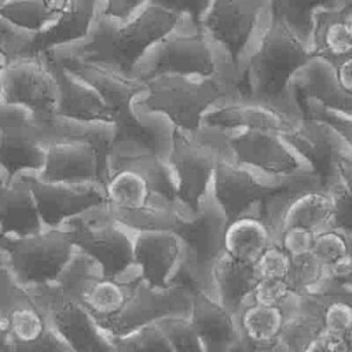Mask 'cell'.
<instances>
[{
    "label": "cell",
    "instance_id": "cell-1",
    "mask_svg": "<svg viewBox=\"0 0 352 352\" xmlns=\"http://www.w3.org/2000/svg\"><path fill=\"white\" fill-rule=\"evenodd\" d=\"M183 22L179 15L148 4L126 21L109 16L100 10L85 37L50 51L132 76L147 50Z\"/></svg>",
    "mask_w": 352,
    "mask_h": 352
},
{
    "label": "cell",
    "instance_id": "cell-2",
    "mask_svg": "<svg viewBox=\"0 0 352 352\" xmlns=\"http://www.w3.org/2000/svg\"><path fill=\"white\" fill-rule=\"evenodd\" d=\"M312 56L311 47L280 18L270 12L245 60L239 91L290 116H300L301 111L290 94V82L296 72Z\"/></svg>",
    "mask_w": 352,
    "mask_h": 352
},
{
    "label": "cell",
    "instance_id": "cell-3",
    "mask_svg": "<svg viewBox=\"0 0 352 352\" xmlns=\"http://www.w3.org/2000/svg\"><path fill=\"white\" fill-rule=\"evenodd\" d=\"M55 56L66 69L99 92L113 116L117 129L116 143L144 146L166 157L172 133L170 122L160 114L135 109L136 99L146 89V81L98 63L72 56Z\"/></svg>",
    "mask_w": 352,
    "mask_h": 352
},
{
    "label": "cell",
    "instance_id": "cell-4",
    "mask_svg": "<svg viewBox=\"0 0 352 352\" xmlns=\"http://www.w3.org/2000/svg\"><path fill=\"white\" fill-rule=\"evenodd\" d=\"M239 91L238 81L228 74L216 77H190L165 74L146 81L144 92L135 109L160 114L172 126L195 132L201 129L205 113L221 98Z\"/></svg>",
    "mask_w": 352,
    "mask_h": 352
},
{
    "label": "cell",
    "instance_id": "cell-5",
    "mask_svg": "<svg viewBox=\"0 0 352 352\" xmlns=\"http://www.w3.org/2000/svg\"><path fill=\"white\" fill-rule=\"evenodd\" d=\"M165 74L190 77L228 74L238 81L221 51L201 29L190 26L186 21L153 44L132 72V76L142 81Z\"/></svg>",
    "mask_w": 352,
    "mask_h": 352
},
{
    "label": "cell",
    "instance_id": "cell-6",
    "mask_svg": "<svg viewBox=\"0 0 352 352\" xmlns=\"http://www.w3.org/2000/svg\"><path fill=\"white\" fill-rule=\"evenodd\" d=\"M226 153L224 136L217 128L204 125L195 132H186L172 126L166 161L177 201L188 214L198 213L209 192L214 168Z\"/></svg>",
    "mask_w": 352,
    "mask_h": 352
},
{
    "label": "cell",
    "instance_id": "cell-7",
    "mask_svg": "<svg viewBox=\"0 0 352 352\" xmlns=\"http://www.w3.org/2000/svg\"><path fill=\"white\" fill-rule=\"evenodd\" d=\"M3 265L23 287L54 283L77 248L69 227L43 228L23 236H3Z\"/></svg>",
    "mask_w": 352,
    "mask_h": 352
},
{
    "label": "cell",
    "instance_id": "cell-8",
    "mask_svg": "<svg viewBox=\"0 0 352 352\" xmlns=\"http://www.w3.org/2000/svg\"><path fill=\"white\" fill-rule=\"evenodd\" d=\"M227 217L210 192L205 197L198 213H182L173 231L182 238L186 249L184 264L173 283L201 290L213 296L212 270L223 253V235Z\"/></svg>",
    "mask_w": 352,
    "mask_h": 352
},
{
    "label": "cell",
    "instance_id": "cell-9",
    "mask_svg": "<svg viewBox=\"0 0 352 352\" xmlns=\"http://www.w3.org/2000/svg\"><path fill=\"white\" fill-rule=\"evenodd\" d=\"M70 228L77 250L92 257L106 276H138L133 261L135 231L120 223L107 204L96 206L72 220Z\"/></svg>",
    "mask_w": 352,
    "mask_h": 352
},
{
    "label": "cell",
    "instance_id": "cell-10",
    "mask_svg": "<svg viewBox=\"0 0 352 352\" xmlns=\"http://www.w3.org/2000/svg\"><path fill=\"white\" fill-rule=\"evenodd\" d=\"M270 15V0H212L201 30L221 51L238 81Z\"/></svg>",
    "mask_w": 352,
    "mask_h": 352
},
{
    "label": "cell",
    "instance_id": "cell-11",
    "mask_svg": "<svg viewBox=\"0 0 352 352\" xmlns=\"http://www.w3.org/2000/svg\"><path fill=\"white\" fill-rule=\"evenodd\" d=\"M139 278V275L132 278L106 276L92 257L76 250L56 283L106 333L110 323L126 307Z\"/></svg>",
    "mask_w": 352,
    "mask_h": 352
},
{
    "label": "cell",
    "instance_id": "cell-12",
    "mask_svg": "<svg viewBox=\"0 0 352 352\" xmlns=\"http://www.w3.org/2000/svg\"><path fill=\"white\" fill-rule=\"evenodd\" d=\"M261 208L275 239L287 227H304L316 232L330 226L334 202L330 190L311 170L270 195Z\"/></svg>",
    "mask_w": 352,
    "mask_h": 352
},
{
    "label": "cell",
    "instance_id": "cell-13",
    "mask_svg": "<svg viewBox=\"0 0 352 352\" xmlns=\"http://www.w3.org/2000/svg\"><path fill=\"white\" fill-rule=\"evenodd\" d=\"M50 133L29 110L0 106V172L7 177L37 173L44 164Z\"/></svg>",
    "mask_w": 352,
    "mask_h": 352
},
{
    "label": "cell",
    "instance_id": "cell-14",
    "mask_svg": "<svg viewBox=\"0 0 352 352\" xmlns=\"http://www.w3.org/2000/svg\"><path fill=\"white\" fill-rule=\"evenodd\" d=\"M307 172L292 177H271L238 164L227 151L214 168L209 192L230 220L264 202L270 195L287 187Z\"/></svg>",
    "mask_w": 352,
    "mask_h": 352
},
{
    "label": "cell",
    "instance_id": "cell-15",
    "mask_svg": "<svg viewBox=\"0 0 352 352\" xmlns=\"http://www.w3.org/2000/svg\"><path fill=\"white\" fill-rule=\"evenodd\" d=\"M26 289L44 311L50 326L69 344L72 351L114 352L110 337L56 282Z\"/></svg>",
    "mask_w": 352,
    "mask_h": 352
},
{
    "label": "cell",
    "instance_id": "cell-16",
    "mask_svg": "<svg viewBox=\"0 0 352 352\" xmlns=\"http://www.w3.org/2000/svg\"><path fill=\"white\" fill-rule=\"evenodd\" d=\"M228 155L271 177H292L312 170L282 133L265 129H220Z\"/></svg>",
    "mask_w": 352,
    "mask_h": 352
},
{
    "label": "cell",
    "instance_id": "cell-17",
    "mask_svg": "<svg viewBox=\"0 0 352 352\" xmlns=\"http://www.w3.org/2000/svg\"><path fill=\"white\" fill-rule=\"evenodd\" d=\"M50 323L30 292L0 265V351L30 352Z\"/></svg>",
    "mask_w": 352,
    "mask_h": 352
},
{
    "label": "cell",
    "instance_id": "cell-18",
    "mask_svg": "<svg viewBox=\"0 0 352 352\" xmlns=\"http://www.w3.org/2000/svg\"><path fill=\"white\" fill-rule=\"evenodd\" d=\"M56 81L43 55L10 60L3 70V103L29 110L41 124L55 117Z\"/></svg>",
    "mask_w": 352,
    "mask_h": 352
},
{
    "label": "cell",
    "instance_id": "cell-19",
    "mask_svg": "<svg viewBox=\"0 0 352 352\" xmlns=\"http://www.w3.org/2000/svg\"><path fill=\"white\" fill-rule=\"evenodd\" d=\"M282 136L300 158L320 177L324 187L336 179L337 164L352 157V148L340 132L327 121L300 114L290 120Z\"/></svg>",
    "mask_w": 352,
    "mask_h": 352
},
{
    "label": "cell",
    "instance_id": "cell-20",
    "mask_svg": "<svg viewBox=\"0 0 352 352\" xmlns=\"http://www.w3.org/2000/svg\"><path fill=\"white\" fill-rule=\"evenodd\" d=\"M26 179L44 228L65 226L69 220L107 204L99 183L45 182L36 173H22Z\"/></svg>",
    "mask_w": 352,
    "mask_h": 352
},
{
    "label": "cell",
    "instance_id": "cell-21",
    "mask_svg": "<svg viewBox=\"0 0 352 352\" xmlns=\"http://www.w3.org/2000/svg\"><path fill=\"white\" fill-rule=\"evenodd\" d=\"M186 258L182 238L172 230H139L133 235V261L142 280L165 289L173 285Z\"/></svg>",
    "mask_w": 352,
    "mask_h": 352
},
{
    "label": "cell",
    "instance_id": "cell-22",
    "mask_svg": "<svg viewBox=\"0 0 352 352\" xmlns=\"http://www.w3.org/2000/svg\"><path fill=\"white\" fill-rule=\"evenodd\" d=\"M290 116L279 107L236 91L217 100L204 116L202 125L217 129H265L282 133Z\"/></svg>",
    "mask_w": 352,
    "mask_h": 352
},
{
    "label": "cell",
    "instance_id": "cell-23",
    "mask_svg": "<svg viewBox=\"0 0 352 352\" xmlns=\"http://www.w3.org/2000/svg\"><path fill=\"white\" fill-rule=\"evenodd\" d=\"M55 19L44 30L34 34L25 56H36L45 51L72 44L87 36L103 0H45Z\"/></svg>",
    "mask_w": 352,
    "mask_h": 352
},
{
    "label": "cell",
    "instance_id": "cell-24",
    "mask_svg": "<svg viewBox=\"0 0 352 352\" xmlns=\"http://www.w3.org/2000/svg\"><path fill=\"white\" fill-rule=\"evenodd\" d=\"M51 67L58 89L55 116L76 121L113 122V116L99 95L87 81L66 69L50 51L40 54Z\"/></svg>",
    "mask_w": 352,
    "mask_h": 352
},
{
    "label": "cell",
    "instance_id": "cell-25",
    "mask_svg": "<svg viewBox=\"0 0 352 352\" xmlns=\"http://www.w3.org/2000/svg\"><path fill=\"white\" fill-rule=\"evenodd\" d=\"M36 176L45 182L102 184L98 151L84 140H51L47 146L43 168Z\"/></svg>",
    "mask_w": 352,
    "mask_h": 352
},
{
    "label": "cell",
    "instance_id": "cell-26",
    "mask_svg": "<svg viewBox=\"0 0 352 352\" xmlns=\"http://www.w3.org/2000/svg\"><path fill=\"white\" fill-rule=\"evenodd\" d=\"M190 319L201 338L204 352L243 351L235 315L226 309L214 296L195 290Z\"/></svg>",
    "mask_w": 352,
    "mask_h": 352
},
{
    "label": "cell",
    "instance_id": "cell-27",
    "mask_svg": "<svg viewBox=\"0 0 352 352\" xmlns=\"http://www.w3.org/2000/svg\"><path fill=\"white\" fill-rule=\"evenodd\" d=\"M290 94L296 104L298 99H311L323 107L352 113V95L341 88L333 66L319 56H312L296 72L290 82Z\"/></svg>",
    "mask_w": 352,
    "mask_h": 352
},
{
    "label": "cell",
    "instance_id": "cell-28",
    "mask_svg": "<svg viewBox=\"0 0 352 352\" xmlns=\"http://www.w3.org/2000/svg\"><path fill=\"white\" fill-rule=\"evenodd\" d=\"M43 228L33 192L23 175L7 177L0 172V234L23 236Z\"/></svg>",
    "mask_w": 352,
    "mask_h": 352
},
{
    "label": "cell",
    "instance_id": "cell-29",
    "mask_svg": "<svg viewBox=\"0 0 352 352\" xmlns=\"http://www.w3.org/2000/svg\"><path fill=\"white\" fill-rule=\"evenodd\" d=\"M294 297L285 305H263L250 298L241 305L235 319L243 351H275Z\"/></svg>",
    "mask_w": 352,
    "mask_h": 352
},
{
    "label": "cell",
    "instance_id": "cell-30",
    "mask_svg": "<svg viewBox=\"0 0 352 352\" xmlns=\"http://www.w3.org/2000/svg\"><path fill=\"white\" fill-rule=\"evenodd\" d=\"M309 47L329 63L352 52V0L315 14Z\"/></svg>",
    "mask_w": 352,
    "mask_h": 352
},
{
    "label": "cell",
    "instance_id": "cell-31",
    "mask_svg": "<svg viewBox=\"0 0 352 352\" xmlns=\"http://www.w3.org/2000/svg\"><path fill=\"white\" fill-rule=\"evenodd\" d=\"M261 204L227 220L224 228L223 252L249 264H252L258 254L274 242V234L263 214Z\"/></svg>",
    "mask_w": 352,
    "mask_h": 352
},
{
    "label": "cell",
    "instance_id": "cell-32",
    "mask_svg": "<svg viewBox=\"0 0 352 352\" xmlns=\"http://www.w3.org/2000/svg\"><path fill=\"white\" fill-rule=\"evenodd\" d=\"M301 297L316 311L323 331L346 334L352 329V289L344 282L327 276Z\"/></svg>",
    "mask_w": 352,
    "mask_h": 352
},
{
    "label": "cell",
    "instance_id": "cell-33",
    "mask_svg": "<svg viewBox=\"0 0 352 352\" xmlns=\"http://www.w3.org/2000/svg\"><path fill=\"white\" fill-rule=\"evenodd\" d=\"M256 280L252 264L236 260L226 252L214 261L212 270L213 296L234 315L250 298Z\"/></svg>",
    "mask_w": 352,
    "mask_h": 352
},
{
    "label": "cell",
    "instance_id": "cell-34",
    "mask_svg": "<svg viewBox=\"0 0 352 352\" xmlns=\"http://www.w3.org/2000/svg\"><path fill=\"white\" fill-rule=\"evenodd\" d=\"M103 190L107 205L121 210H138L161 198L154 194L147 177L139 169L125 164L109 165Z\"/></svg>",
    "mask_w": 352,
    "mask_h": 352
},
{
    "label": "cell",
    "instance_id": "cell-35",
    "mask_svg": "<svg viewBox=\"0 0 352 352\" xmlns=\"http://www.w3.org/2000/svg\"><path fill=\"white\" fill-rule=\"evenodd\" d=\"M51 140L77 139L91 143L99 155L100 183L103 186L107 177V162L116 143L117 129L113 122L103 121H76L55 116L48 124H44Z\"/></svg>",
    "mask_w": 352,
    "mask_h": 352
},
{
    "label": "cell",
    "instance_id": "cell-36",
    "mask_svg": "<svg viewBox=\"0 0 352 352\" xmlns=\"http://www.w3.org/2000/svg\"><path fill=\"white\" fill-rule=\"evenodd\" d=\"M322 331V322L316 311L301 296H296L290 304L275 351L304 352Z\"/></svg>",
    "mask_w": 352,
    "mask_h": 352
},
{
    "label": "cell",
    "instance_id": "cell-37",
    "mask_svg": "<svg viewBox=\"0 0 352 352\" xmlns=\"http://www.w3.org/2000/svg\"><path fill=\"white\" fill-rule=\"evenodd\" d=\"M311 252L324 265L330 278H342L352 265L351 235L338 227L327 226L316 231Z\"/></svg>",
    "mask_w": 352,
    "mask_h": 352
},
{
    "label": "cell",
    "instance_id": "cell-38",
    "mask_svg": "<svg viewBox=\"0 0 352 352\" xmlns=\"http://www.w3.org/2000/svg\"><path fill=\"white\" fill-rule=\"evenodd\" d=\"M348 1L351 0H270V12L280 18L309 45L315 14L340 7Z\"/></svg>",
    "mask_w": 352,
    "mask_h": 352
},
{
    "label": "cell",
    "instance_id": "cell-39",
    "mask_svg": "<svg viewBox=\"0 0 352 352\" xmlns=\"http://www.w3.org/2000/svg\"><path fill=\"white\" fill-rule=\"evenodd\" d=\"M0 16L34 34L47 29L55 19L45 0H11L0 7Z\"/></svg>",
    "mask_w": 352,
    "mask_h": 352
},
{
    "label": "cell",
    "instance_id": "cell-40",
    "mask_svg": "<svg viewBox=\"0 0 352 352\" xmlns=\"http://www.w3.org/2000/svg\"><path fill=\"white\" fill-rule=\"evenodd\" d=\"M114 352L172 351V346L157 322L143 324L125 334L110 337ZM173 352V351H172Z\"/></svg>",
    "mask_w": 352,
    "mask_h": 352
},
{
    "label": "cell",
    "instance_id": "cell-41",
    "mask_svg": "<svg viewBox=\"0 0 352 352\" xmlns=\"http://www.w3.org/2000/svg\"><path fill=\"white\" fill-rule=\"evenodd\" d=\"M327 278L324 265L312 252L292 257L290 271L286 278L293 293L302 296L312 292Z\"/></svg>",
    "mask_w": 352,
    "mask_h": 352
},
{
    "label": "cell",
    "instance_id": "cell-42",
    "mask_svg": "<svg viewBox=\"0 0 352 352\" xmlns=\"http://www.w3.org/2000/svg\"><path fill=\"white\" fill-rule=\"evenodd\" d=\"M166 336L172 351H199L204 352L201 338L190 316L172 315L157 322Z\"/></svg>",
    "mask_w": 352,
    "mask_h": 352
},
{
    "label": "cell",
    "instance_id": "cell-43",
    "mask_svg": "<svg viewBox=\"0 0 352 352\" xmlns=\"http://www.w3.org/2000/svg\"><path fill=\"white\" fill-rule=\"evenodd\" d=\"M292 257L278 243L271 242L252 263L256 279H286L290 271Z\"/></svg>",
    "mask_w": 352,
    "mask_h": 352
},
{
    "label": "cell",
    "instance_id": "cell-44",
    "mask_svg": "<svg viewBox=\"0 0 352 352\" xmlns=\"http://www.w3.org/2000/svg\"><path fill=\"white\" fill-rule=\"evenodd\" d=\"M34 37V33L26 32L11 25L0 16V58L7 62L25 56Z\"/></svg>",
    "mask_w": 352,
    "mask_h": 352
},
{
    "label": "cell",
    "instance_id": "cell-45",
    "mask_svg": "<svg viewBox=\"0 0 352 352\" xmlns=\"http://www.w3.org/2000/svg\"><path fill=\"white\" fill-rule=\"evenodd\" d=\"M297 106H298L301 114L319 117V118L327 121L329 124H331L340 132V135L345 139V142L349 144V147L352 148V113L331 110V109L318 104L316 102H314L311 99H298Z\"/></svg>",
    "mask_w": 352,
    "mask_h": 352
},
{
    "label": "cell",
    "instance_id": "cell-46",
    "mask_svg": "<svg viewBox=\"0 0 352 352\" xmlns=\"http://www.w3.org/2000/svg\"><path fill=\"white\" fill-rule=\"evenodd\" d=\"M294 296L286 279H257L250 300L263 305H285Z\"/></svg>",
    "mask_w": 352,
    "mask_h": 352
},
{
    "label": "cell",
    "instance_id": "cell-47",
    "mask_svg": "<svg viewBox=\"0 0 352 352\" xmlns=\"http://www.w3.org/2000/svg\"><path fill=\"white\" fill-rule=\"evenodd\" d=\"M212 0H147L148 6L162 8L183 18L190 26L201 29L202 18L205 16Z\"/></svg>",
    "mask_w": 352,
    "mask_h": 352
},
{
    "label": "cell",
    "instance_id": "cell-48",
    "mask_svg": "<svg viewBox=\"0 0 352 352\" xmlns=\"http://www.w3.org/2000/svg\"><path fill=\"white\" fill-rule=\"evenodd\" d=\"M314 234V231L304 227H287L282 230L274 241L278 242L290 257H294L311 252Z\"/></svg>",
    "mask_w": 352,
    "mask_h": 352
},
{
    "label": "cell",
    "instance_id": "cell-49",
    "mask_svg": "<svg viewBox=\"0 0 352 352\" xmlns=\"http://www.w3.org/2000/svg\"><path fill=\"white\" fill-rule=\"evenodd\" d=\"M147 0H103L102 12L120 21H126L138 14Z\"/></svg>",
    "mask_w": 352,
    "mask_h": 352
},
{
    "label": "cell",
    "instance_id": "cell-50",
    "mask_svg": "<svg viewBox=\"0 0 352 352\" xmlns=\"http://www.w3.org/2000/svg\"><path fill=\"white\" fill-rule=\"evenodd\" d=\"M330 65L333 66L336 78L341 88L346 94L352 95V52Z\"/></svg>",
    "mask_w": 352,
    "mask_h": 352
},
{
    "label": "cell",
    "instance_id": "cell-51",
    "mask_svg": "<svg viewBox=\"0 0 352 352\" xmlns=\"http://www.w3.org/2000/svg\"><path fill=\"white\" fill-rule=\"evenodd\" d=\"M8 62L6 59L0 58V106L3 104V70H4V66Z\"/></svg>",
    "mask_w": 352,
    "mask_h": 352
},
{
    "label": "cell",
    "instance_id": "cell-52",
    "mask_svg": "<svg viewBox=\"0 0 352 352\" xmlns=\"http://www.w3.org/2000/svg\"><path fill=\"white\" fill-rule=\"evenodd\" d=\"M338 280H341V282H344L345 285H348L351 289H352V265H351V268L348 270V272L342 276V278H340Z\"/></svg>",
    "mask_w": 352,
    "mask_h": 352
},
{
    "label": "cell",
    "instance_id": "cell-53",
    "mask_svg": "<svg viewBox=\"0 0 352 352\" xmlns=\"http://www.w3.org/2000/svg\"><path fill=\"white\" fill-rule=\"evenodd\" d=\"M345 337H346V342H348V349H349V352H352V329L345 334Z\"/></svg>",
    "mask_w": 352,
    "mask_h": 352
},
{
    "label": "cell",
    "instance_id": "cell-54",
    "mask_svg": "<svg viewBox=\"0 0 352 352\" xmlns=\"http://www.w3.org/2000/svg\"><path fill=\"white\" fill-rule=\"evenodd\" d=\"M0 264H3V249H1V234H0Z\"/></svg>",
    "mask_w": 352,
    "mask_h": 352
},
{
    "label": "cell",
    "instance_id": "cell-55",
    "mask_svg": "<svg viewBox=\"0 0 352 352\" xmlns=\"http://www.w3.org/2000/svg\"><path fill=\"white\" fill-rule=\"evenodd\" d=\"M0 265H1V264H0Z\"/></svg>",
    "mask_w": 352,
    "mask_h": 352
}]
</instances>
